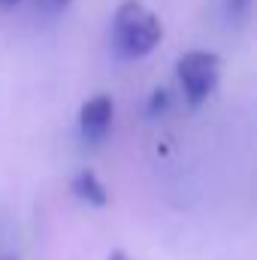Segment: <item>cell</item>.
<instances>
[{
    "instance_id": "1",
    "label": "cell",
    "mask_w": 257,
    "mask_h": 260,
    "mask_svg": "<svg viewBox=\"0 0 257 260\" xmlns=\"http://www.w3.org/2000/svg\"><path fill=\"white\" fill-rule=\"evenodd\" d=\"M112 34H115V46H118L121 55H127V58H145L164 40V24H160V18L145 3L124 0L118 6V12H115Z\"/></svg>"
},
{
    "instance_id": "2",
    "label": "cell",
    "mask_w": 257,
    "mask_h": 260,
    "mask_svg": "<svg viewBox=\"0 0 257 260\" xmlns=\"http://www.w3.org/2000/svg\"><path fill=\"white\" fill-rule=\"evenodd\" d=\"M176 76L179 85L188 97L191 106H200L218 85L221 79V58L212 52H185L176 61Z\"/></svg>"
},
{
    "instance_id": "3",
    "label": "cell",
    "mask_w": 257,
    "mask_h": 260,
    "mask_svg": "<svg viewBox=\"0 0 257 260\" xmlns=\"http://www.w3.org/2000/svg\"><path fill=\"white\" fill-rule=\"evenodd\" d=\"M112 112H115V106H112L109 94H97V97L85 100L82 109H79V130H82V136L88 142L103 139L106 130L112 127Z\"/></svg>"
},
{
    "instance_id": "4",
    "label": "cell",
    "mask_w": 257,
    "mask_h": 260,
    "mask_svg": "<svg viewBox=\"0 0 257 260\" xmlns=\"http://www.w3.org/2000/svg\"><path fill=\"white\" fill-rule=\"evenodd\" d=\"M73 194L79 200H85L88 206H106L109 203V191H106V185L100 182V176L94 170H82L73 179Z\"/></svg>"
},
{
    "instance_id": "5",
    "label": "cell",
    "mask_w": 257,
    "mask_h": 260,
    "mask_svg": "<svg viewBox=\"0 0 257 260\" xmlns=\"http://www.w3.org/2000/svg\"><path fill=\"white\" fill-rule=\"evenodd\" d=\"M251 3H254V0H224V6H227V15H230L233 21H242V18L251 12Z\"/></svg>"
},
{
    "instance_id": "6",
    "label": "cell",
    "mask_w": 257,
    "mask_h": 260,
    "mask_svg": "<svg viewBox=\"0 0 257 260\" xmlns=\"http://www.w3.org/2000/svg\"><path fill=\"white\" fill-rule=\"evenodd\" d=\"M167 106H170V91H167V88H157V91L151 94V103H148V112H151V115H160V112H164Z\"/></svg>"
},
{
    "instance_id": "7",
    "label": "cell",
    "mask_w": 257,
    "mask_h": 260,
    "mask_svg": "<svg viewBox=\"0 0 257 260\" xmlns=\"http://www.w3.org/2000/svg\"><path fill=\"white\" fill-rule=\"evenodd\" d=\"M70 3H73V0H34V6L43 9V12H61Z\"/></svg>"
},
{
    "instance_id": "8",
    "label": "cell",
    "mask_w": 257,
    "mask_h": 260,
    "mask_svg": "<svg viewBox=\"0 0 257 260\" xmlns=\"http://www.w3.org/2000/svg\"><path fill=\"white\" fill-rule=\"evenodd\" d=\"M21 0H0V9H12V6H18Z\"/></svg>"
},
{
    "instance_id": "9",
    "label": "cell",
    "mask_w": 257,
    "mask_h": 260,
    "mask_svg": "<svg viewBox=\"0 0 257 260\" xmlns=\"http://www.w3.org/2000/svg\"><path fill=\"white\" fill-rule=\"evenodd\" d=\"M109 260H130V257L124 254V251H112V254H109Z\"/></svg>"
},
{
    "instance_id": "10",
    "label": "cell",
    "mask_w": 257,
    "mask_h": 260,
    "mask_svg": "<svg viewBox=\"0 0 257 260\" xmlns=\"http://www.w3.org/2000/svg\"><path fill=\"white\" fill-rule=\"evenodd\" d=\"M0 260H18V257H12V254H6V257H0Z\"/></svg>"
}]
</instances>
